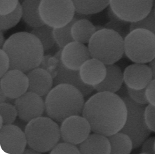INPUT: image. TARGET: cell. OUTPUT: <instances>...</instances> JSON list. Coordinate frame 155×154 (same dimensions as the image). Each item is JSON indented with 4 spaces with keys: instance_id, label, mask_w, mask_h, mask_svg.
Wrapping results in <instances>:
<instances>
[{
    "instance_id": "obj_26",
    "label": "cell",
    "mask_w": 155,
    "mask_h": 154,
    "mask_svg": "<svg viewBox=\"0 0 155 154\" xmlns=\"http://www.w3.org/2000/svg\"><path fill=\"white\" fill-rule=\"evenodd\" d=\"M31 33L35 35L41 41L44 52L48 51L56 44L54 35V28L47 25L34 28Z\"/></svg>"
},
{
    "instance_id": "obj_41",
    "label": "cell",
    "mask_w": 155,
    "mask_h": 154,
    "mask_svg": "<svg viewBox=\"0 0 155 154\" xmlns=\"http://www.w3.org/2000/svg\"><path fill=\"white\" fill-rule=\"evenodd\" d=\"M32 153V154H40L41 153L39 152V151H37L35 150V149L31 148L30 147L29 149H25V151H24V153Z\"/></svg>"
},
{
    "instance_id": "obj_36",
    "label": "cell",
    "mask_w": 155,
    "mask_h": 154,
    "mask_svg": "<svg viewBox=\"0 0 155 154\" xmlns=\"http://www.w3.org/2000/svg\"><path fill=\"white\" fill-rule=\"evenodd\" d=\"M145 95L148 104L155 107V79H152L146 87Z\"/></svg>"
},
{
    "instance_id": "obj_20",
    "label": "cell",
    "mask_w": 155,
    "mask_h": 154,
    "mask_svg": "<svg viewBox=\"0 0 155 154\" xmlns=\"http://www.w3.org/2000/svg\"><path fill=\"white\" fill-rule=\"evenodd\" d=\"M79 149L80 153L83 154L111 153V145L108 137L95 133L79 144Z\"/></svg>"
},
{
    "instance_id": "obj_33",
    "label": "cell",
    "mask_w": 155,
    "mask_h": 154,
    "mask_svg": "<svg viewBox=\"0 0 155 154\" xmlns=\"http://www.w3.org/2000/svg\"><path fill=\"white\" fill-rule=\"evenodd\" d=\"M20 0H0V15L9 14L15 10Z\"/></svg>"
},
{
    "instance_id": "obj_1",
    "label": "cell",
    "mask_w": 155,
    "mask_h": 154,
    "mask_svg": "<svg viewBox=\"0 0 155 154\" xmlns=\"http://www.w3.org/2000/svg\"><path fill=\"white\" fill-rule=\"evenodd\" d=\"M126 103L117 93L98 92L86 101L82 116L93 133L109 137L120 132L127 119Z\"/></svg>"
},
{
    "instance_id": "obj_17",
    "label": "cell",
    "mask_w": 155,
    "mask_h": 154,
    "mask_svg": "<svg viewBox=\"0 0 155 154\" xmlns=\"http://www.w3.org/2000/svg\"><path fill=\"white\" fill-rule=\"evenodd\" d=\"M79 71L82 82L86 85L95 87L105 79L107 67L101 61L91 58L81 65Z\"/></svg>"
},
{
    "instance_id": "obj_34",
    "label": "cell",
    "mask_w": 155,
    "mask_h": 154,
    "mask_svg": "<svg viewBox=\"0 0 155 154\" xmlns=\"http://www.w3.org/2000/svg\"><path fill=\"white\" fill-rule=\"evenodd\" d=\"M145 119L148 128L155 133V107L149 104L145 107Z\"/></svg>"
},
{
    "instance_id": "obj_29",
    "label": "cell",
    "mask_w": 155,
    "mask_h": 154,
    "mask_svg": "<svg viewBox=\"0 0 155 154\" xmlns=\"http://www.w3.org/2000/svg\"><path fill=\"white\" fill-rule=\"evenodd\" d=\"M136 28H144L155 34V12L153 8L145 18L130 24V31Z\"/></svg>"
},
{
    "instance_id": "obj_27",
    "label": "cell",
    "mask_w": 155,
    "mask_h": 154,
    "mask_svg": "<svg viewBox=\"0 0 155 154\" xmlns=\"http://www.w3.org/2000/svg\"><path fill=\"white\" fill-rule=\"evenodd\" d=\"M23 17L21 4L19 3L15 10L9 14L0 15V28L1 30H8L15 27Z\"/></svg>"
},
{
    "instance_id": "obj_21",
    "label": "cell",
    "mask_w": 155,
    "mask_h": 154,
    "mask_svg": "<svg viewBox=\"0 0 155 154\" xmlns=\"http://www.w3.org/2000/svg\"><path fill=\"white\" fill-rule=\"evenodd\" d=\"M41 0H24L21 3L22 19L30 27L36 28L45 25L39 14V5Z\"/></svg>"
},
{
    "instance_id": "obj_44",
    "label": "cell",
    "mask_w": 155,
    "mask_h": 154,
    "mask_svg": "<svg viewBox=\"0 0 155 154\" xmlns=\"http://www.w3.org/2000/svg\"><path fill=\"white\" fill-rule=\"evenodd\" d=\"M23 1H24V0H20V3H21H21H22V2H23Z\"/></svg>"
},
{
    "instance_id": "obj_37",
    "label": "cell",
    "mask_w": 155,
    "mask_h": 154,
    "mask_svg": "<svg viewBox=\"0 0 155 154\" xmlns=\"http://www.w3.org/2000/svg\"><path fill=\"white\" fill-rule=\"evenodd\" d=\"M154 144H155V137H148L147 139H146L141 145L142 146L141 153L154 154L155 153Z\"/></svg>"
},
{
    "instance_id": "obj_4",
    "label": "cell",
    "mask_w": 155,
    "mask_h": 154,
    "mask_svg": "<svg viewBox=\"0 0 155 154\" xmlns=\"http://www.w3.org/2000/svg\"><path fill=\"white\" fill-rule=\"evenodd\" d=\"M92 58L105 65H113L124 54V39L116 31L104 27L93 35L88 43Z\"/></svg>"
},
{
    "instance_id": "obj_23",
    "label": "cell",
    "mask_w": 155,
    "mask_h": 154,
    "mask_svg": "<svg viewBox=\"0 0 155 154\" xmlns=\"http://www.w3.org/2000/svg\"><path fill=\"white\" fill-rule=\"evenodd\" d=\"M76 13L85 15L101 12L110 6V0H72Z\"/></svg>"
},
{
    "instance_id": "obj_5",
    "label": "cell",
    "mask_w": 155,
    "mask_h": 154,
    "mask_svg": "<svg viewBox=\"0 0 155 154\" xmlns=\"http://www.w3.org/2000/svg\"><path fill=\"white\" fill-rule=\"evenodd\" d=\"M25 133L28 146L40 153L51 151L61 138V127L48 116H41L29 122Z\"/></svg>"
},
{
    "instance_id": "obj_39",
    "label": "cell",
    "mask_w": 155,
    "mask_h": 154,
    "mask_svg": "<svg viewBox=\"0 0 155 154\" xmlns=\"http://www.w3.org/2000/svg\"><path fill=\"white\" fill-rule=\"evenodd\" d=\"M107 15L108 17H109V19L110 20V21L112 22H118L120 21L121 20L117 17V15L113 12V11L111 9V8L110 7V6H108V9H107Z\"/></svg>"
},
{
    "instance_id": "obj_45",
    "label": "cell",
    "mask_w": 155,
    "mask_h": 154,
    "mask_svg": "<svg viewBox=\"0 0 155 154\" xmlns=\"http://www.w3.org/2000/svg\"><path fill=\"white\" fill-rule=\"evenodd\" d=\"M154 149H155V144H154Z\"/></svg>"
},
{
    "instance_id": "obj_18",
    "label": "cell",
    "mask_w": 155,
    "mask_h": 154,
    "mask_svg": "<svg viewBox=\"0 0 155 154\" xmlns=\"http://www.w3.org/2000/svg\"><path fill=\"white\" fill-rule=\"evenodd\" d=\"M29 79L28 91L45 97L51 91L54 78L48 70L37 67L27 74Z\"/></svg>"
},
{
    "instance_id": "obj_43",
    "label": "cell",
    "mask_w": 155,
    "mask_h": 154,
    "mask_svg": "<svg viewBox=\"0 0 155 154\" xmlns=\"http://www.w3.org/2000/svg\"><path fill=\"white\" fill-rule=\"evenodd\" d=\"M0 36H1V39H0V47L2 48H3V46L4 44V35H3V33L1 31V34H0Z\"/></svg>"
},
{
    "instance_id": "obj_42",
    "label": "cell",
    "mask_w": 155,
    "mask_h": 154,
    "mask_svg": "<svg viewBox=\"0 0 155 154\" xmlns=\"http://www.w3.org/2000/svg\"><path fill=\"white\" fill-rule=\"evenodd\" d=\"M0 95H1V100H0V102L1 103H4V102H6V101L7 100V99L8 98L7 96L6 95L5 93H4L3 90L1 89V91H0Z\"/></svg>"
},
{
    "instance_id": "obj_31",
    "label": "cell",
    "mask_w": 155,
    "mask_h": 154,
    "mask_svg": "<svg viewBox=\"0 0 155 154\" xmlns=\"http://www.w3.org/2000/svg\"><path fill=\"white\" fill-rule=\"evenodd\" d=\"M51 154H65V153H80L79 148H77L76 145L70 144V143L64 142L58 143L54 149L49 152Z\"/></svg>"
},
{
    "instance_id": "obj_11",
    "label": "cell",
    "mask_w": 155,
    "mask_h": 154,
    "mask_svg": "<svg viewBox=\"0 0 155 154\" xmlns=\"http://www.w3.org/2000/svg\"><path fill=\"white\" fill-rule=\"evenodd\" d=\"M14 105L18 117L28 123L42 116L45 111V101L40 95L32 92L28 91L15 99Z\"/></svg>"
},
{
    "instance_id": "obj_8",
    "label": "cell",
    "mask_w": 155,
    "mask_h": 154,
    "mask_svg": "<svg viewBox=\"0 0 155 154\" xmlns=\"http://www.w3.org/2000/svg\"><path fill=\"white\" fill-rule=\"evenodd\" d=\"M75 13L72 0H41L39 5L41 20L53 28L68 25L74 18Z\"/></svg>"
},
{
    "instance_id": "obj_14",
    "label": "cell",
    "mask_w": 155,
    "mask_h": 154,
    "mask_svg": "<svg viewBox=\"0 0 155 154\" xmlns=\"http://www.w3.org/2000/svg\"><path fill=\"white\" fill-rule=\"evenodd\" d=\"M0 86L8 98L17 99L28 91V75L20 70L9 69L1 77Z\"/></svg>"
},
{
    "instance_id": "obj_32",
    "label": "cell",
    "mask_w": 155,
    "mask_h": 154,
    "mask_svg": "<svg viewBox=\"0 0 155 154\" xmlns=\"http://www.w3.org/2000/svg\"><path fill=\"white\" fill-rule=\"evenodd\" d=\"M128 94L129 98L138 104L143 105L148 104L145 95V88L142 90H134L128 88Z\"/></svg>"
},
{
    "instance_id": "obj_12",
    "label": "cell",
    "mask_w": 155,
    "mask_h": 154,
    "mask_svg": "<svg viewBox=\"0 0 155 154\" xmlns=\"http://www.w3.org/2000/svg\"><path fill=\"white\" fill-rule=\"evenodd\" d=\"M25 132L17 125H4L0 130V145L5 153L21 154L27 146Z\"/></svg>"
},
{
    "instance_id": "obj_22",
    "label": "cell",
    "mask_w": 155,
    "mask_h": 154,
    "mask_svg": "<svg viewBox=\"0 0 155 154\" xmlns=\"http://www.w3.org/2000/svg\"><path fill=\"white\" fill-rule=\"evenodd\" d=\"M71 32L75 41L86 44L88 43L93 35L96 32V28L88 20L81 18L73 24Z\"/></svg>"
},
{
    "instance_id": "obj_38",
    "label": "cell",
    "mask_w": 155,
    "mask_h": 154,
    "mask_svg": "<svg viewBox=\"0 0 155 154\" xmlns=\"http://www.w3.org/2000/svg\"><path fill=\"white\" fill-rule=\"evenodd\" d=\"M28 123L26 122L25 120L21 119V118H18L15 119V120L13 124L17 125L18 127H19L20 128H21V130H23L25 132V130L26 128V127H27Z\"/></svg>"
},
{
    "instance_id": "obj_28",
    "label": "cell",
    "mask_w": 155,
    "mask_h": 154,
    "mask_svg": "<svg viewBox=\"0 0 155 154\" xmlns=\"http://www.w3.org/2000/svg\"><path fill=\"white\" fill-rule=\"evenodd\" d=\"M0 114L4 120V125L13 124L17 118L18 112L15 105L8 102L1 103Z\"/></svg>"
},
{
    "instance_id": "obj_6",
    "label": "cell",
    "mask_w": 155,
    "mask_h": 154,
    "mask_svg": "<svg viewBox=\"0 0 155 154\" xmlns=\"http://www.w3.org/2000/svg\"><path fill=\"white\" fill-rule=\"evenodd\" d=\"M124 53L134 63H150L155 58V34L144 28L131 30L124 39Z\"/></svg>"
},
{
    "instance_id": "obj_19",
    "label": "cell",
    "mask_w": 155,
    "mask_h": 154,
    "mask_svg": "<svg viewBox=\"0 0 155 154\" xmlns=\"http://www.w3.org/2000/svg\"><path fill=\"white\" fill-rule=\"evenodd\" d=\"M107 74L104 80L96 86L94 87L97 92H110L116 93L122 87L124 81V72L118 65H106Z\"/></svg>"
},
{
    "instance_id": "obj_15",
    "label": "cell",
    "mask_w": 155,
    "mask_h": 154,
    "mask_svg": "<svg viewBox=\"0 0 155 154\" xmlns=\"http://www.w3.org/2000/svg\"><path fill=\"white\" fill-rule=\"evenodd\" d=\"M91 58L92 57L88 48L77 41H72L61 49L62 63L71 70H79L81 65Z\"/></svg>"
},
{
    "instance_id": "obj_2",
    "label": "cell",
    "mask_w": 155,
    "mask_h": 154,
    "mask_svg": "<svg viewBox=\"0 0 155 154\" xmlns=\"http://www.w3.org/2000/svg\"><path fill=\"white\" fill-rule=\"evenodd\" d=\"M2 49L9 57L10 69H18L25 73L39 67L44 57L41 41L31 32H21L12 35Z\"/></svg>"
},
{
    "instance_id": "obj_46",
    "label": "cell",
    "mask_w": 155,
    "mask_h": 154,
    "mask_svg": "<svg viewBox=\"0 0 155 154\" xmlns=\"http://www.w3.org/2000/svg\"><path fill=\"white\" fill-rule=\"evenodd\" d=\"M154 12H155V8H154Z\"/></svg>"
},
{
    "instance_id": "obj_35",
    "label": "cell",
    "mask_w": 155,
    "mask_h": 154,
    "mask_svg": "<svg viewBox=\"0 0 155 154\" xmlns=\"http://www.w3.org/2000/svg\"><path fill=\"white\" fill-rule=\"evenodd\" d=\"M0 58H1V71L0 76L2 77L10 69L11 62L9 57L3 49L0 50Z\"/></svg>"
},
{
    "instance_id": "obj_30",
    "label": "cell",
    "mask_w": 155,
    "mask_h": 154,
    "mask_svg": "<svg viewBox=\"0 0 155 154\" xmlns=\"http://www.w3.org/2000/svg\"><path fill=\"white\" fill-rule=\"evenodd\" d=\"M130 24L131 23L122 21L118 22L110 21L106 24L105 27L116 31L124 39L125 37L128 34V33L130 32Z\"/></svg>"
},
{
    "instance_id": "obj_40",
    "label": "cell",
    "mask_w": 155,
    "mask_h": 154,
    "mask_svg": "<svg viewBox=\"0 0 155 154\" xmlns=\"http://www.w3.org/2000/svg\"><path fill=\"white\" fill-rule=\"evenodd\" d=\"M149 66L152 69V74H153V79H155V58L149 63Z\"/></svg>"
},
{
    "instance_id": "obj_10",
    "label": "cell",
    "mask_w": 155,
    "mask_h": 154,
    "mask_svg": "<svg viewBox=\"0 0 155 154\" xmlns=\"http://www.w3.org/2000/svg\"><path fill=\"white\" fill-rule=\"evenodd\" d=\"M90 123L84 116H72L61 123V137L64 142L79 145L90 135Z\"/></svg>"
},
{
    "instance_id": "obj_3",
    "label": "cell",
    "mask_w": 155,
    "mask_h": 154,
    "mask_svg": "<svg viewBox=\"0 0 155 154\" xmlns=\"http://www.w3.org/2000/svg\"><path fill=\"white\" fill-rule=\"evenodd\" d=\"M84 104V96L78 88L61 83L46 96L45 112L48 117L62 123L68 117L82 114Z\"/></svg>"
},
{
    "instance_id": "obj_16",
    "label": "cell",
    "mask_w": 155,
    "mask_h": 154,
    "mask_svg": "<svg viewBox=\"0 0 155 154\" xmlns=\"http://www.w3.org/2000/svg\"><path fill=\"white\" fill-rule=\"evenodd\" d=\"M152 79L153 74L151 68L145 64H132L124 71V81L127 87L130 89L146 88Z\"/></svg>"
},
{
    "instance_id": "obj_24",
    "label": "cell",
    "mask_w": 155,
    "mask_h": 154,
    "mask_svg": "<svg viewBox=\"0 0 155 154\" xmlns=\"http://www.w3.org/2000/svg\"><path fill=\"white\" fill-rule=\"evenodd\" d=\"M111 145L112 154H129L134 149V144L127 134L118 132L107 137Z\"/></svg>"
},
{
    "instance_id": "obj_7",
    "label": "cell",
    "mask_w": 155,
    "mask_h": 154,
    "mask_svg": "<svg viewBox=\"0 0 155 154\" xmlns=\"http://www.w3.org/2000/svg\"><path fill=\"white\" fill-rule=\"evenodd\" d=\"M121 98L126 103L128 112L127 121L120 132L127 134L130 137L134 144V149H138L152 133L145 123L146 107L135 102L128 95Z\"/></svg>"
},
{
    "instance_id": "obj_9",
    "label": "cell",
    "mask_w": 155,
    "mask_h": 154,
    "mask_svg": "<svg viewBox=\"0 0 155 154\" xmlns=\"http://www.w3.org/2000/svg\"><path fill=\"white\" fill-rule=\"evenodd\" d=\"M154 0H110V7L121 21L130 23L145 18L153 9Z\"/></svg>"
},
{
    "instance_id": "obj_13",
    "label": "cell",
    "mask_w": 155,
    "mask_h": 154,
    "mask_svg": "<svg viewBox=\"0 0 155 154\" xmlns=\"http://www.w3.org/2000/svg\"><path fill=\"white\" fill-rule=\"evenodd\" d=\"M61 49L57 52L54 56L55 58V72L56 76L54 77V85L61 83H67L74 85L78 88L84 95V96H87L94 91V88L90 85H86L81 80L79 70H71L68 69L63 65L61 60Z\"/></svg>"
},
{
    "instance_id": "obj_25",
    "label": "cell",
    "mask_w": 155,
    "mask_h": 154,
    "mask_svg": "<svg viewBox=\"0 0 155 154\" xmlns=\"http://www.w3.org/2000/svg\"><path fill=\"white\" fill-rule=\"evenodd\" d=\"M77 15L75 14L74 18H73L72 21L68 25H66L63 27L59 28H54V35L55 40H56V44L59 46L61 49L65 47V46L70 43L72 41H74L71 30H72V25L76 22L77 20L84 18L81 17L82 14H79L76 13Z\"/></svg>"
}]
</instances>
